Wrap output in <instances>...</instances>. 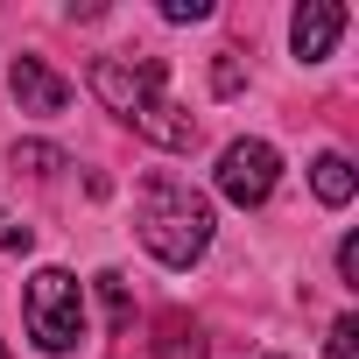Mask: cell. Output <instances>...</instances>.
<instances>
[{"label":"cell","mask_w":359,"mask_h":359,"mask_svg":"<svg viewBox=\"0 0 359 359\" xmlns=\"http://www.w3.org/2000/svg\"><path fill=\"white\" fill-rule=\"evenodd\" d=\"M148 359H205V338H198V324H184V317H162V338H155V352Z\"/></svg>","instance_id":"8"},{"label":"cell","mask_w":359,"mask_h":359,"mask_svg":"<svg viewBox=\"0 0 359 359\" xmlns=\"http://www.w3.org/2000/svg\"><path fill=\"white\" fill-rule=\"evenodd\" d=\"M212 0H162V22H205Z\"/></svg>","instance_id":"13"},{"label":"cell","mask_w":359,"mask_h":359,"mask_svg":"<svg viewBox=\"0 0 359 359\" xmlns=\"http://www.w3.org/2000/svg\"><path fill=\"white\" fill-rule=\"evenodd\" d=\"M134 226H141V247L155 261H169V268H191L212 247V205L184 184V176H148L141 205H134Z\"/></svg>","instance_id":"1"},{"label":"cell","mask_w":359,"mask_h":359,"mask_svg":"<svg viewBox=\"0 0 359 359\" xmlns=\"http://www.w3.org/2000/svg\"><path fill=\"white\" fill-rule=\"evenodd\" d=\"M289 36H296V57L317 64V57H331V43L345 36V8H338V0H303L296 22H289Z\"/></svg>","instance_id":"6"},{"label":"cell","mask_w":359,"mask_h":359,"mask_svg":"<svg viewBox=\"0 0 359 359\" xmlns=\"http://www.w3.org/2000/svg\"><path fill=\"white\" fill-rule=\"evenodd\" d=\"M0 247H8V254H29V247H36V233H29V226H8V240H0Z\"/></svg>","instance_id":"16"},{"label":"cell","mask_w":359,"mask_h":359,"mask_svg":"<svg viewBox=\"0 0 359 359\" xmlns=\"http://www.w3.org/2000/svg\"><path fill=\"white\" fill-rule=\"evenodd\" d=\"M338 275H345V282H352V289H359V240H352V233H345V240H338Z\"/></svg>","instance_id":"14"},{"label":"cell","mask_w":359,"mask_h":359,"mask_svg":"<svg viewBox=\"0 0 359 359\" xmlns=\"http://www.w3.org/2000/svg\"><path fill=\"white\" fill-rule=\"evenodd\" d=\"M212 85H219V92H240V57H219V71H212Z\"/></svg>","instance_id":"15"},{"label":"cell","mask_w":359,"mask_h":359,"mask_svg":"<svg viewBox=\"0 0 359 359\" xmlns=\"http://www.w3.org/2000/svg\"><path fill=\"white\" fill-rule=\"evenodd\" d=\"M310 184H317V198H324V205H345V198H352V162H345V155H317Z\"/></svg>","instance_id":"9"},{"label":"cell","mask_w":359,"mask_h":359,"mask_svg":"<svg viewBox=\"0 0 359 359\" xmlns=\"http://www.w3.org/2000/svg\"><path fill=\"white\" fill-rule=\"evenodd\" d=\"M134 127H141L155 148H191V141H198V120H191L184 106H169V99H155L148 113H134Z\"/></svg>","instance_id":"7"},{"label":"cell","mask_w":359,"mask_h":359,"mask_svg":"<svg viewBox=\"0 0 359 359\" xmlns=\"http://www.w3.org/2000/svg\"><path fill=\"white\" fill-rule=\"evenodd\" d=\"M275 184H282V155H275L268 141H233V148L219 155V191H226L233 205H268Z\"/></svg>","instance_id":"4"},{"label":"cell","mask_w":359,"mask_h":359,"mask_svg":"<svg viewBox=\"0 0 359 359\" xmlns=\"http://www.w3.org/2000/svg\"><path fill=\"white\" fill-rule=\"evenodd\" d=\"M15 162H22V169H36V176H50L64 155H57V148H43V141H29V148H15Z\"/></svg>","instance_id":"12"},{"label":"cell","mask_w":359,"mask_h":359,"mask_svg":"<svg viewBox=\"0 0 359 359\" xmlns=\"http://www.w3.org/2000/svg\"><path fill=\"white\" fill-rule=\"evenodd\" d=\"M331 359H359V317H338L331 324Z\"/></svg>","instance_id":"11"},{"label":"cell","mask_w":359,"mask_h":359,"mask_svg":"<svg viewBox=\"0 0 359 359\" xmlns=\"http://www.w3.org/2000/svg\"><path fill=\"white\" fill-rule=\"evenodd\" d=\"M8 92H15V106H22V113H36V120H57V113L71 106V85H64L43 57H15Z\"/></svg>","instance_id":"5"},{"label":"cell","mask_w":359,"mask_h":359,"mask_svg":"<svg viewBox=\"0 0 359 359\" xmlns=\"http://www.w3.org/2000/svg\"><path fill=\"white\" fill-rule=\"evenodd\" d=\"M99 296H106V317H113V331H127V324H134V303H127V282H120V275H99Z\"/></svg>","instance_id":"10"},{"label":"cell","mask_w":359,"mask_h":359,"mask_svg":"<svg viewBox=\"0 0 359 359\" xmlns=\"http://www.w3.org/2000/svg\"><path fill=\"white\" fill-rule=\"evenodd\" d=\"M22 310H29V338L43 352H78L85 345V289L71 282V268H36Z\"/></svg>","instance_id":"2"},{"label":"cell","mask_w":359,"mask_h":359,"mask_svg":"<svg viewBox=\"0 0 359 359\" xmlns=\"http://www.w3.org/2000/svg\"><path fill=\"white\" fill-rule=\"evenodd\" d=\"M162 78H169V71H162L155 57H141V64H127V57H99V64H92V92H99L120 120L148 113V106L162 99Z\"/></svg>","instance_id":"3"},{"label":"cell","mask_w":359,"mask_h":359,"mask_svg":"<svg viewBox=\"0 0 359 359\" xmlns=\"http://www.w3.org/2000/svg\"><path fill=\"white\" fill-rule=\"evenodd\" d=\"M0 359H8V345H0Z\"/></svg>","instance_id":"17"}]
</instances>
